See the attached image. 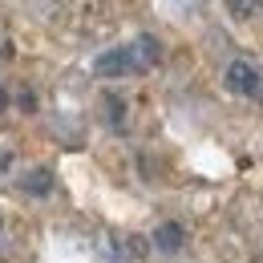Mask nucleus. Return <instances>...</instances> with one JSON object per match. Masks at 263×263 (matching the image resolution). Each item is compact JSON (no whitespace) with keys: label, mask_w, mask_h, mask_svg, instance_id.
<instances>
[{"label":"nucleus","mask_w":263,"mask_h":263,"mask_svg":"<svg viewBox=\"0 0 263 263\" xmlns=\"http://www.w3.org/2000/svg\"><path fill=\"white\" fill-rule=\"evenodd\" d=\"M93 73L98 77H130V73H142L138 57H134V45H118L109 53H101L93 61Z\"/></svg>","instance_id":"1"},{"label":"nucleus","mask_w":263,"mask_h":263,"mask_svg":"<svg viewBox=\"0 0 263 263\" xmlns=\"http://www.w3.org/2000/svg\"><path fill=\"white\" fill-rule=\"evenodd\" d=\"M223 81H227L231 93H239V98H259L263 93V77L255 65H247V61H231L227 73H223Z\"/></svg>","instance_id":"2"},{"label":"nucleus","mask_w":263,"mask_h":263,"mask_svg":"<svg viewBox=\"0 0 263 263\" xmlns=\"http://www.w3.org/2000/svg\"><path fill=\"white\" fill-rule=\"evenodd\" d=\"M49 134L65 146V150H77L81 142H85V126H77V122H69V114H57V118H49Z\"/></svg>","instance_id":"3"},{"label":"nucleus","mask_w":263,"mask_h":263,"mask_svg":"<svg viewBox=\"0 0 263 263\" xmlns=\"http://www.w3.org/2000/svg\"><path fill=\"white\" fill-rule=\"evenodd\" d=\"M16 186H21L25 195H33V198H45L53 191V170H49V166H36V170H29V174L16 178Z\"/></svg>","instance_id":"4"},{"label":"nucleus","mask_w":263,"mask_h":263,"mask_svg":"<svg viewBox=\"0 0 263 263\" xmlns=\"http://www.w3.org/2000/svg\"><path fill=\"white\" fill-rule=\"evenodd\" d=\"M134 57H138V65H142V73H146V69H154L158 65V61H162V41H158V36H138V41H134Z\"/></svg>","instance_id":"5"},{"label":"nucleus","mask_w":263,"mask_h":263,"mask_svg":"<svg viewBox=\"0 0 263 263\" xmlns=\"http://www.w3.org/2000/svg\"><path fill=\"white\" fill-rule=\"evenodd\" d=\"M101 118L109 130H126V98L122 93H101Z\"/></svg>","instance_id":"6"},{"label":"nucleus","mask_w":263,"mask_h":263,"mask_svg":"<svg viewBox=\"0 0 263 263\" xmlns=\"http://www.w3.org/2000/svg\"><path fill=\"white\" fill-rule=\"evenodd\" d=\"M231 12V21H255L263 12V0H223Z\"/></svg>","instance_id":"7"},{"label":"nucleus","mask_w":263,"mask_h":263,"mask_svg":"<svg viewBox=\"0 0 263 263\" xmlns=\"http://www.w3.org/2000/svg\"><path fill=\"white\" fill-rule=\"evenodd\" d=\"M154 243H158L162 251H178V247H182V227H178V223H162L158 235H154Z\"/></svg>","instance_id":"8"},{"label":"nucleus","mask_w":263,"mask_h":263,"mask_svg":"<svg viewBox=\"0 0 263 263\" xmlns=\"http://www.w3.org/2000/svg\"><path fill=\"white\" fill-rule=\"evenodd\" d=\"M12 162H16V154H12L8 146H0V182H4L8 174H12Z\"/></svg>","instance_id":"9"},{"label":"nucleus","mask_w":263,"mask_h":263,"mask_svg":"<svg viewBox=\"0 0 263 263\" xmlns=\"http://www.w3.org/2000/svg\"><path fill=\"white\" fill-rule=\"evenodd\" d=\"M12 105H16V109H25V114H33V109H36V98L25 89V93H16V98H12Z\"/></svg>","instance_id":"10"},{"label":"nucleus","mask_w":263,"mask_h":263,"mask_svg":"<svg viewBox=\"0 0 263 263\" xmlns=\"http://www.w3.org/2000/svg\"><path fill=\"white\" fill-rule=\"evenodd\" d=\"M8 53H12V45H8V36L0 33V61H8Z\"/></svg>","instance_id":"11"},{"label":"nucleus","mask_w":263,"mask_h":263,"mask_svg":"<svg viewBox=\"0 0 263 263\" xmlns=\"http://www.w3.org/2000/svg\"><path fill=\"white\" fill-rule=\"evenodd\" d=\"M8 105H12V98H8L4 89H0V109H8Z\"/></svg>","instance_id":"12"}]
</instances>
